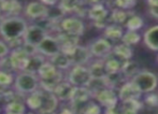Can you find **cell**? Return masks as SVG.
I'll return each instance as SVG.
<instances>
[{"label": "cell", "mask_w": 158, "mask_h": 114, "mask_svg": "<svg viewBox=\"0 0 158 114\" xmlns=\"http://www.w3.org/2000/svg\"><path fill=\"white\" fill-rule=\"evenodd\" d=\"M46 57H44L42 54L40 53H35L33 55H30L28 57L27 64H26L25 70L24 71H28V72H33V73H38L39 69L41 68V66L46 61Z\"/></svg>", "instance_id": "cb8c5ba5"}, {"label": "cell", "mask_w": 158, "mask_h": 114, "mask_svg": "<svg viewBox=\"0 0 158 114\" xmlns=\"http://www.w3.org/2000/svg\"><path fill=\"white\" fill-rule=\"evenodd\" d=\"M92 98L93 95L87 87H74V91H73L70 103L72 104L73 109H75L88 102Z\"/></svg>", "instance_id": "2e32d148"}, {"label": "cell", "mask_w": 158, "mask_h": 114, "mask_svg": "<svg viewBox=\"0 0 158 114\" xmlns=\"http://www.w3.org/2000/svg\"><path fill=\"white\" fill-rule=\"evenodd\" d=\"M141 95H142V91L131 81L125 82L118 89V98L121 99V101L140 99Z\"/></svg>", "instance_id": "5bb4252c"}, {"label": "cell", "mask_w": 158, "mask_h": 114, "mask_svg": "<svg viewBox=\"0 0 158 114\" xmlns=\"http://www.w3.org/2000/svg\"><path fill=\"white\" fill-rule=\"evenodd\" d=\"M48 35V32L44 28H42L38 24H31L28 26L25 35H24V43L31 44L37 48L40 43L44 40V38Z\"/></svg>", "instance_id": "30bf717a"}, {"label": "cell", "mask_w": 158, "mask_h": 114, "mask_svg": "<svg viewBox=\"0 0 158 114\" xmlns=\"http://www.w3.org/2000/svg\"><path fill=\"white\" fill-rule=\"evenodd\" d=\"M77 114H101V108L93 100L74 109Z\"/></svg>", "instance_id": "1f68e13d"}, {"label": "cell", "mask_w": 158, "mask_h": 114, "mask_svg": "<svg viewBox=\"0 0 158 114\" xmlns=\"http://www.w3.org/2000/svg\"><path fill=\"white\" fill-rule=\"evenodd\" d=\"M2 114H9V113H6V112H3V113H2Z\"/></svg>", "instance_id": "816d5d0a"}, {"label": "cell", "mask_w": 158, "mask_h": 114, "mask_svg": "<svg viewBox=\"0 0 158 114\" xmlns=\"http://www.w3.org/2000/svg\"><path fill=\"white\" fill-rule=\"evenodd\" d=\"M0 114H1V107H0Z\"/></svg>", "instance_id": "f907efd6"}, {"label": "cell", "mask_w": 158, "mask_h": 114, "mask_svg": "<svg viewBox=\"0 0 158 114\" xmlns=\"http://www.w3.org/2000/svg\"><path fill=\"white\" fill-rule=\"evenodd\" d=\"M14 81L15 75L12 72L0 69V85L6 87V88H10L11 86H13Z\"/></svg>", "instance_id": "74e56055"}, {"label": "cell", "mask_w": 158, "mask_h": 114, "mask_svg": "<svg viewBox=\"0 0 158 114\" xmlns=\"http://www.w3.org/2000/svg\"><path fill=\"white\" fill-rule=\"evenodd\" d=\"M148 12L155 19H158V4L156 6H148Z\"/></svg>", "instance_id": "7bdbcfd3"}, {"label": "cell", "mask_w": 158, "mask_h": 114, "mask_svg": "<svg viewBox=\"0 0 158 114\" xmlns=\"http://www.w3.org/2000/svg\"><path fill=\"white\" fill-rule=\"evenodd\" d=\"M141 108L142 103L140 102V99L122 101V103L118 104L119 114H138Z\"/></svg>", "instance_id": "d4e9b609"}, {"label": "cell", "mask_w": 158, "mask_h": 114, "mask_svg": "<svg viewBox=\"0 0 158 114\" xmlns=\"http://www.w3.org/2000/svg\"><path fill=\"white\" fill-rule=\"evenodd\" d=\"M157 61H158V56H157Z\"/></svg>", "instance_id": "db71d44e"}, {"label": "cell", "mask_w": 158, "mask_h": 114, "mask_svg": "<svg viewBox=\"0 0 158 114\" xmlns=\"http://www.w3.org/2000/svg\"><path fill=\"white\" fill-rule=\"evenodd\" d=\"M6 19V16H4L3 14H2L1 12H0V25H1V23H2V21H3V19Z\"/></svg>", "instance_id": "7dc6e473"}, {"label": "cell", "mask_w": 158, "mask_h": 114, "mask_svg": "<svg viewBox=\"0 0 158 114\" xmlns=\"http://www.w3.org/2000/svg\"><path fill=\"white\" fill-rule=\"evenodd\" d=\"M106 83H108V86L113 89H115L116 87H121L125 83V81H127L126 77L124 75V73L122 71L108 73V75L106 77Z\"/></svg>", "instance_id": "83f0119b"}, {"label": "cell", "mask_w": 158, "mask_h": 114, "mask_svg": "<svg viewBox=\"0 0 158 114\" xmlns=\"http://www.w3.org/2000/svg\"><path fill=\"white\" fill-rule=\"evenodd\" d=\"M93 98H95L104 108H111V107H114L118 103V100H117L118 97L115 94L114 89L111 87H106V88L99 91L93 96Z\"/></svg>", "instance_id": "4fadbf2b"}, {"label": "cell", "mask_w": 158, "mask_h": 114, "mask_svg": "<svg viewBox=\"0 0 158 114\" xmlns=\"http://www.w3.org/2000/svg\"><path fill=\"white\" fill-rule=\"evenodd\" d=\"M48 114H57L56 112H54V113H48Z\"/></svg>", "instance_id": "681fc988"}, {"label": "cell", "mask_w": 158, "mask_h": 114, "mask_svg": "<svg viewBox=\"0 0 158 114\" xmlns=\"http://www.w3.org/2000/svg\"><path fill=\"white\" fill-rule=\"evenodd\" d=\"M11 51H12V49L10 48L8 42H6L3 39H0V59L8 57Z\"/></svg>", "instance_id": "ab89813d"}, {"label": "cell", "mask_w": 158, "mask_h": 114, "mask_svg": "<svg viewBox=\"0 0 158 114\" xmlns=\"http://www.w3.org/2000/svg\"><path fill=\"white\" fill-rule=\"evenodd\" d=\"M73 91H74V86L71 83H69L67 80H64L63 82H60L58 85L55 87L53 93L58 98L59 101L70 102L73 95Z\"/></svg>", "instance_id": "9a60e30c"}, {"label": "cell", "mask_w": 158, "mask_h": 114, "mask_svg": "<svg viewBox=\"0 0 158 114\" xmlns=\"http://www.w3.org/2000/svg\"><path fill=\"white\" fill-rule=\"evenodd\" d=\"M64 53L69 55L73 66H86L87 64H89L90 58L93 56L89 49L80 44Z\"/></svg>", "instance_id": "9c48e42d"}, {"label": "cell", "mask_w": 158, "mask_h": 114, "mask_svg": "<svg viewBox=\"0 0 158 114\" xmlns=\"http://www.w3.org/2000/svg\"><path fill=\"white\" fill-rule=\"evenodd\" d=\"M93 77L87 66H72L69 69L66 80L74 87H86Z\"/></svg>", "instance_id": "277c9868"}, {"label": "cell", "mask_w": 158, "mask_h": 114, "mask_svg": "<svg viewBox=\"0 0 158 114\" xmlns=\"http://www.w3.org/2000/svg\"><path fill=\"white\" fill-rule=\"evenodd\" d=\"M104 38L108 40H113V41H117V40H122L124 36L123 28L119 27L118 25H109L104 28L103 32Z\"/></svg>", "instance_id": "4dcf8cb0"}, {"label": "cell", "mask_w": 158, "mask_h": 114, "mask_svg": "<svg viewBox=\"0 0 158 114\" xmlns=\"http://www.w3.org/2000/svg\"><path fill=\"white\" fill-rule=\"evenodd\" d=\"M148 6H156V4H158V0H148Z\"/></svg>", "instance_id": "bcb514c9"}, {"label": "cell", "mask_w": 158, "mask_h": 114, "mask_svg": "<svg viewBox=\"0 0 158 114\" xmlns=\"http://www.w3.org/2000/svg\"><path fill=\"white\" fill-rule=\"evenodd\" d=\"M141 40V36L138 31L135 30H127L126 32H124V36L122 38L123 43L127 44V45H135V44L139 43Z\"/></svg>", "instance_id": "e575fe53"}, {"label": "cell", "mask_w": 158, "mask_h": 114, "mask_svg": "<svg viewBox=\"0 0 158 114\" xmlns=\"http://www.w3.org/2000/svg\"><path fill=\"white\" fill-rule=\"evenodd\" d=\"M57 114H77L75 110L73 109L72 104L70 102H64L63 106H60L58 108V110L56 111Z\"/></svg>", "instance_id": "b9f144b4"}, {"label": "cell", "mask_w": 158, "mask_h": 114, "mask_svg": "<svg viewBox=\"0 0 158 114\" xmlns=\"http://www.w3.org/2000/svg\"><path fill=\"white\" fill-rule=\"evenodd\" d=\"M130 81L144 94L154 91L158 85V78L150 71H140Z\"/></svg>", "instance_id": "5b68a950"}, {"label": "cell", "mask_w": 158, "mask_h": 114, "mask_svg": "<svg viewBox=\"0 0 158 114\" xmlns=\"http://www.w3.org/2000/svg\"><path fill=\"white\" fill-rule=\"evenodd\" d=\"M25 114H38L37 112H33V111H31V112H26Z\"/></svg>", "instance_id": "c3c4849f"}, {"label": "cell", "mask_w": 158, "mask_h": 114, "mask_svg": "<svg viewBox=\"0 0 158 114\" xmlns=\"http://www.w3.org/2000/svg\"><path fill=\"white\" fill-rule=\"evenodd\" d=\"M48 60H50L57 69H59V70H61V71L69 70V69L73 66L69 55L67 54V53L63 52V51L59 52L58 54H56L55 56L51 57Z\"/></svg>", "instance_id": "7402d4cb"}, {"label": "cell", "mask_w": 158, "mask_h": 114, "mask_svg": "<svg viewBox=\"0 0 158 114\" xmlns=\"http://www.w3.org/2000/svg\"><path fill=\"white\" fill-rule=\"evenodd\" d=\"M28 22L24 16H9L0 25V37L8 42L11 49L23 45L24 35L28 28Z\"/></svg>", "instance_id": "6da1fadb"}, {"label": "cell", "mask_w": 158, "mask_h": 114, "mask_svg": "<svg viewBox=\"0 0 158 114\" xmlns=\"http://www.w3.org/2000/svg\"><path fill=\"white\" fill-rule=\"evenodd\" d=\"M143 25H144L143 19L140 16H138V15H130L125 24L126 28L128 30H135V31L140 30V29L143 27Z\"/></svg>", "instance_id": "8d00e7d4"}, {"label": "cell", "mask_w": 158, "mask_h": 114, "mask_svg": "<svg viewBox=\"0 0 158 114\" xmlns=\"http://www.w3.org/2000/svg\"><path fill=\"white\" fill-rule=\"evenodd\" d=\"M0 65H1V59H0Z\"/></svg>", "instance_id": "f5cc1de1"}, {"label": "cell", "mask_w": 158, "mask_h": 114, "mask_svg": "<svg viewBox=\"0 0 158 114\" xmlns=\"http://www.w3.org/2000/svg\"><path fill=\"white\" fill-rule=\"evenodd\" d=\"M129 13L126 12V10H122V9H115L112 11L111 14V21L115 24V25H119L127 22V19H129Z\"/></svg>", "instance_id": "d590c367"}, {"label": "cell", "mask_w": 158, "mask_h": 114, "mask_svg": "<svg viewBox=\"0 0 158 114\" xmlns=\"http://www.w3.org/2000/svg\"><path fill=\"white\" fill-rule=\"evenodd\" d=\"M145 103L150 108H156V107H158V94H155L154 91L148 93L145 97Z\"/></svg>", "instance_id": "60d3db41"}, {"label": "cell", "mask_w": 158, "mask_h": 114, "mask_svg": "<svg viewBox=\"0 0 158 114\" xmlns=\"http://www.w3.org/2000/svg\"><path fill=\"white\" fill-rule=\"evenodd\" d=\"M55 36H56L59 43H60L61 51H63V52H68L69 50L73 49L74 46L79 45V40H80L79 36L71 35V33L64 32V31H60V30H59L58 32H56Z\"/></svg>", "instance_id": "e0dca14e"}, {"label": "cell", "mask_w": 158, "mask_h": 114, "mask_svg": "<svg viewBox=\"0 0 158 114\" xmlns=\"http://www.w3.org/2000/svg\"><path fill=\"white\" fill-rule=\"evenodd\" d=\"M87 67L89 69V72L93 78L102 79V78H106L108 75V70H106V62H104L103 58L96 59L94 61H89Z\"/></svg>", "instance_id": "ffe728a7"}, {"label": "cell", "mask_w": 158, "mask_h": 114, "mask_svg": "<svg viewBox=\"0 0 158 114\" xmlns=\"http://www.w3.org/2000/svg\"><path fill=\"white\" fill-rule=\"evenodd\" d=\"M25 103L27 108L30 109L33 112H39L40 108L42 106V89L39 88L38 91L26 96Z\"/></svg>", "instance_id": "603a6c76"}, {"label": "cell", "mask_w": 158, "mask_h": 114, "mask_svg": "<svg viewBox=\"0 0 158 114\" xmlns=\"http://www.w3.org/2000/svg\"><path fill=\"white\" fill-rule=\"evenodd\" d=\"M103 59H104V62H106V70H108V73L122 71V67H123L124 61L119 59V58H117L114 54L111 53L109 56H106V58H103Z\"/></svg>", "instance_id": "f1b7e54d"}, {"label": "cell", "mask_w": 158, "mask_h": 114, "mask_svg": "<svg viewBox=\"0 0 158 114\" xmlns=\"http://www.w3.org/2000/svg\"><path fill=\"white\" fill-rule=\"evenodd\" d=\"M40 88V79L37 73L19 71L15 75L13 89L24 96H27Z\"/></svg>", "instance_id": "3957f363"}, {"label": "cell", "mask_w": 158, "mask_h": 114, "mask_svg": "<svg viewBox=\"0 0 158 114\" xmlns=\"http://www.w3.org/2000/svg\"><path fill=\"white\" fill-rule=\"evenodd\" d=\"M24 11V6L19 0H4L2 14L6 17L9 16H21Z\"/></svg>", "instance_id": "ac0fdd59"}, {"label": "cell", "mask_w": 158, "mask_h": 114, "mask_svg": "<svg viewBox=\"0 0 158 114\" xmlns=\"http://www.w3.org/2000/svg\"><path fill=\"white\" fill-rule=\"evenodd\" d=\"M37 51L38 53L43 55L44 57L50 59L51 57L55 56L59 52H61V46L56 36L48 35L44 38L43 41L37 46Z\"/></svg>", "instance_id": "ba28073f"}, {"label": "cell", "mask_w": 158, "mask_h": 114, "mask_svg": "<svg viewBox=\"0 0 158 114\" xmlns=\"http://www.w3.org/2000/svg\"><path fill=\"white\" fill-rule=\"evenodd\" d=\"M37 74L40 79V88L50 91H54L55 87L64 80L63 71L57 69L48 59L42 65Z\"/></svg>", "instance_id": "7a4b0ae2"}, {"label": "cell", "mask_w": 158, "mask_h": 114, "mask_svg": "<svg viewBox=\"0 0 158 114\" xmlns=\"http://www.w3.org/2000/svg\"><path fill=\"white\" fill-rule=\"evenodd\" d=\"M143 41L150 50L158 52V25L148 28L144 32Z\"/></svg>", "instance_id": "44dd1931"}, {"label": "cell", "mask_w": 158, "mask_h": 114, "mask_svg": "<svg viewBox=\"0 0 158 114\" xmlns=\"http://www.w3.org/2000/svg\"><path fill=\"white\" fill-rule=\"evenodd\" d=\"M42 89V88H41ZM59 108V100L53 91L42 89V106L38 114L54 113Z\"/></svg>", "instance_id": "7c38bea8"}, {"label": "cell", "mask_w": 158, "mask_h": 114, "mask_svg": "<svg viewBox=\"0 0 158 114\" xmlns=\"http://www.w3.org/2000/svg\"><path fill=\"white\" fill-rule=\"evenodd\" d=\"M140 66L138 62L133 61V60H126L124 61L123 67H122V72L126 77V79H132L135 75H137L140 72Z\"/></svg>", "instance_id": "f546056e"}, {"label": "cell", "mask_w": 158, "mask_h": 114, "mask_svg": "<svg viewBox=\"0 0 158 114\" xmlns=\"http://www.w3.org/2000/svg\"><path fill=\"white\" fill-rule=\"evenodd\" d=\"M93 56L97 58H106L112 53L113 48L111 42L106 38H98L88 46Z\"/></svg>", "instance_id": "8fae6325"}, {"label": "cell", "mask_w": 158, "mask_h": 114, "mask_svg": "<svg viewBox=\"0 0 158 114\" xmlns=\"http://www.w3.org/2000/svg\"><path fill=\"white\" fill-rule=\"evenodd\" d=\"M89 91L92 93V95L94 96L96 93H98L99 91L101 89L106 88V87H109L108 86V83H106V78H102V79H98V78H93L92 81L89 82L87 86Z\"/></svg>", "instance_id": "836d02e7"}, {"label": "cell", "mask_w": 158, "mask_h": 114, "mask_svg": "<svg viewBox=\"0 0 158 114\" xmlns=\"http://www.w3.org/2000/svg\"><path fill=\"white\" fill-rule=\"evenodd\" d=\"M27 106L23 100H13L3 107V112L9 114H25Z\"/></svg>", "instance_id": "484cf974"}, {"label": "cell", "mask_w": 158, "mask_h": 114, "mask_svg": "<svg viewBox=\"0 0 158 114\" xmlns=\"http://www.w3.org/2000/svg\"><path fill=\"white\" fill-rule=\"evenodd\" d=\"M114 4L117 9L122 10H128L135 6V0H114Z\"/></svg>", "instance_id": "f35d334b"}, {"label": "cell", "mask_w": 158, "mask_h": 114, "mask_svg": "<svg viewBox=\"0 0 158 114\" xmlns=\"http://www.w3.org/2000/svg\"><path fill=\"white\" fill-rule=\"evenodd\" d=\"M50 6L43 4L41 1H30L24 6L23 15L26 19L30 21H39L48 16Z\"/></svg>", "instance_id": "8992f818"}, {"label": "cell", "mask_w": 158, "mask_h": 114, "mask_svg": "<svg viewBox=\"0 0 158 114\" xmlns=\"http://www.w3.org/2000/svg\"><path fill=\"white\" fill-rule=\"evenodd\" d=\"M39 1H41L42 3L45 4V6H55L59 3L60 0H39Z\"/></svg>", "instance_id": "ee69618b"}, {"label": "cell", "mask_w": 158, "mask_h": 114, "mask_svg": "<svg viewBox=\"0 0 158 114\" xmlns=\"http://www.w3.org/2000/svg\"><path fill=\"white\" fill-rule=\"evenodd\" d=\"M108 15H109V11L104 6L103 3H97L94 4V6H90L88 8L87 17L94 22L103 21V19H106L108 17Z\"/></svg>", "instance_id": "d6986e66"}, {"label": "cell", "mask_w": 158, "mask_h": 114, "mask_svg": "<svg viewBox=\"0 0 158 114\" xmlns=\"http://www.w3.org/2000/svg\"><path fill=\"white\" fill-rule=\"evenodd\" d=\"M156 114H158V111H157V113H156Z\"/></svg>", "instance_id": "11a10c76"}, {"label": "cell", "mask_w": 158, "mask_h": 114, "mask_svg": "<svg viewBox=\"0 0 158 114\" xmlns=\"http://www.w3.org/2000/svg\"><path fill=\"white\" fill-rule=\"evenodd\" d=\"M83 3H85L86 6H94V4H97V3H102L103 0H82Z\"/></svg>", "instance_id": "f6af8a7d"}, {"label": "cell", "mask_w": 158, "mask_h": 114, "mask_svg": "<svg viewBox=\"0 0 158 114\" xmlns=\"http://www.w3.org/2000/svg\"><path fill=\"white\" fill-rule=\"evenodd\" d=\"M59 30L71 35L82 36L85 31V25L83 21L77 16H64L58 23Z\"/></svg>", "instance_id": "52a82bcc"}, {"label": "cell", "mask_w": 158, "mask_h": 114, "mask_svg": "<svg viewBox=\"0 0 158 114\" xmlns=\"http://www.w3.org/2000/svg\"><path fill=\"white\" fill-rule=\"evenodd\" d=\"M112 54H114L117 58H119L123 61H126V60H130L131 57L133 55L132 49H131L130 45H127L125 43L122 44H117L113 48Z\"/></svg>", "instance_id": "4316f807"}, {"label": "cell", "mask_w": 158, "mask_h": 114, "mask_svg": "<svg viewBox=\"0 0 158 114\" xmlns=\"http://www.w3.org/2000/svg\"><path fill=\"white\" fill-rule=\"evenodd\" d=\"M82 0H60L58 6L63 10L64 14L68 13H74L77 9L81 6Z\"/></svg>", "instance_id": "d6a6232c"}]
</instances>
